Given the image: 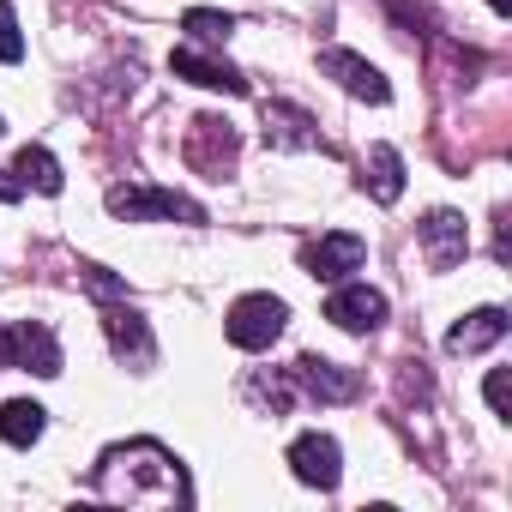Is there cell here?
<instances>
[{
  "mask_svg": "<svg viewBox=\"0 0 512 512\" xmlns=\"http://www.w3.org/2000/svg\"><path fill=\"white\" fill-rule=\"evenodd\" d=\"M91 488L115 506H193L187 470L163 440H127L109 446L91 470Z\"/></svg>",
  "mask_w": 512,
  "mask_h": 512,
  "instance_id": "6da1fadb",
  "label": "cell"
},
{
  "mask_svg": "<svg viewBox=\"0 0 512 512\" xmlns=\"http://www.w3.org/2000/svg\"><path fill=\"white\" fill-rule=\"evenodd\" d=\"M103 205L115 211V217H127V223H205V205L199 199H187V193H175V187H145V181H133V187H109L103 193Z\"/></svg>",
  "mask_w": 512,
  "mask_h": 512,
  "instance_id": "7a4b0ae2",
  "label": "cell"
},
{
  "mask_svg": "<svg viewBox=\"0 0 512 512\" xmlns=\"http://www.w3.org/2000/svg\"><path fill=\"white\" fill-rule=\"evenodd\" d=\"M284 326H290V308H284V296H266V290L241 296L229 308V320H223V332H229L235 350H272L284 338Z\"/></svg>",
  "mask_w": 512,
  "mask_h": 512,
  "instance_id": "3957f363",
  "label": "cell"
},
{
  "mask_svg": "<svg viewBox=\"0 0 512 512\" xmlns=\"http://www.w3.org/2000/svg\"><path fill=\"white\" fill-rule=\"evenodd\" d=\"M362 260H368V241L350 235V229H332V235L302 247V272L320 278V284H344L350 272H362Z\"/></svg>",
  "mask_w": 512,
  "mask_h": 512,
  "instance_id": "277c9868",
  "label": "cell"
},
{
  "mask_svg": "<svg viewBox=\"0 0 512 512\" xmlns=\"http://www.w3.org/2000/svg\"><path fill=\"white\" fill-rule=\"evenodd\" d=\"M290 470H296V482H308V488H320V494H332L338 488V476H344V452H338V440L332 434H296L290 440Z\"/></svg>",
  "mask_w": 512,
  "mask_h": 512,
  "instance_id": "5b68a950",
  "label": "cell"
},
{
  "mask_svg": "<svg viewBox=\"0 0 512 512\" xmlns=\"http://www.w3.org/2000/svg\"><path fill=\"white\" fill-rule=\"evenodd\" d=\"M169 73L175 79H187V85H199V91H223V97H247V79L223 61V55H211V49H199V43H187V49H175L169 55Z\"/></svg>",
  "mask_w": 512,
  "mask_h": 512,
  "instance_id": "8992f818",
  "label": "cell"
},
{
  "mask_svg": "<svg viewBox=\"0 0 512 512\" xmlns=\"http://www.w3.org/2000/svg\"><path fill=\"white\" fill-rule=\"evenodd\" d=\"M326 320H332L338 332L368 338V332H380V320H386V296L368 290V284H338V290L326 296Z\"/></svg>",
  "mask_w": 512,
  "mask_h": 512,
  "instance_id": "52a82bcc",
  "label": "cell"
},
{
  "mask_svg": "<svg viewBox=\"0 0 512 512\" xmlns=\"http://www.w3.org/2000/svg\"><path fill=\"white\" fill-rule=\"evenodd\" d=\"M7 368H25V374H37V380H55V374H61V344H55V332H49L43 320L13 326V332H7Z\"/></svg>",
  "mask_w": 512,
  "mask_h": 512,
  "instance_id": "ba28073f",
  "label": "cell"
},
{
  "mask_svg": "<svg viewBox=\"0 0 512 512\" xmlns=\"http://www.w3.org/2000/svg\"><path fill=\"white\" fill-rule=\"evenodd\" d=\"M416 235H422V253H428L434 272H452L464 253H470V229H464L458 211H428V217L416 223Z\"/></svg>",
  "mask_w": 512,
  "mask_h": 512,
  "instance_id": "9c48e42d",
  "label": "cell"
},
{
  "mask_svg": "<svg viewBox=\"0 0 512 512\" xmlns=\"http://www.w3.org/2000/svg\"><path fill=\"white\" fill-rule=\"evenodd\" d=\"M187 163L205 169L211 181H223V175L235 169V127L217 121V115H199V121H193V139H187Z\"/></svg>",
  "mask_w": 512,
  "mask_h": 512,
  "instance_id": "30bf717a",
  "label": "cell"
},
{
  "mask_svg": "<svg viewBox=\"0 0 512 512\" xmlns=\"http://www.w3.org/2000/svg\"><path fill=\"white\" fill-rule=\"evenodd\" d=\"M290 374H296V386H302L308 398H320V404H350V398L362 392V374L344 368V362H326V356H302Z\"/></svg>",
  "mask_w": 512,
  "mask_h": 512,
  "instance_id": "8fae6325",
  "label": "cell"
},
{
  "mask_svg": "<svg viewBox=\"0 0 512 512\" xmlns=\"http://www.w3.org/2000/svg\"><path fill=\"white\" fill-rule=\"evenodd\" d=\"M320 73H326V79H338V85H344L350 97H362V103H386V97H392L386 73H380L374 61L350 55V49H326V55H320Z\"/></svg>",
  "mask_w": 512,
  "mask_h": 512,
  "instance_id": "7c38bea8",
  "label": "cell"
},
{
  "mask_svg": "<svg viewBox=\"0 0 512 512\" xmlns=\"http://www.w3.org/2000/svg\"><path fill=\"white\" fill-rule=\"evenodd\" d=\"M266 145L272 151H320V127L296 103H266Z\"/></svg>",
  "mask_w": 512,
  "mask_h": 512,
  "instance_id": "4fadbf2b",
  "label": "cell"
},
{
  "mask_svg": "<svg viewBox=\"0 0 512 512\" xmlns=\"http://www.w3.org/2000/svg\"><path fill=\"white\" fill-rule=\"evenodd\" d=\"M103 332H109V344H115V356L121 362H133V368H151L157 362V344H151V326L121 302V308H109L103 314Z\"/></svg>",
  "mask_w": 512,
  "mask_h": 512,
  "instance_id": "5bb4252c",
  "label": "cell"
},
{
  "mask_svg": "<svg viewBox=\"0 0 512 512\" xmlns=\"http://www.w3.org/2000/svg\"><path fill=\"white\" fill-rule=\"evenodd\" d=\"M506 338V308H476V314H464L452 332H446V350L452 356H476V350H488V344H500Z\"/></svg>",
  "mask_w": 512,
  "mask_h": 512,
  "instance_id": "9a60e30c",
  "label": "cell"
},
{
  "mask_svg": "<svg viewBox=\"0 0 512 512\" xmlns=\"http://www.w3.org/2000/svg\"><path fill=\"white\" fill-rule=\"evenodd\" d=\"M362 187H368L380 205H398V199H404V157H398L392 145H374V151H368V175H362Z\"/></svg>",
  "mask_w": 512,
  "mask_h": 512,
  "instance_id": "2e32d148",
  "label": "cell"
},
{
  "mask_svg": "<svg viewBox=\"0 0 512 512\" xmlns=\"http://www.w3.org/2000/svg\"><path fill=\"white\" fill-rule=\"evenodd\" d=\"M49 428V410L31 404V398H13V404H0V440L7 446H37Z\"/></svg>",
  "mask_w": 512,
  "mask_h": 512,
  "instance_id": "e0dca14e",
  "label": "cell"
},
{
  "mask_svg": "<svg viewBox=\"0 0 512 512\" xmlns=\"http://www.w3.org/2000/svg\"><path fill=\"white\" fill-rule=\"evenodd\" d=\"M13 175H19V187H37V193H49V199H55V193L67 187L61 163H55V157H49L43 145H25V151H19V163H13Z\"/></svg>",
  "mask_w": 512,
  "mask_h": 512,
  "instance_id": "ac0fdd59",
  "label": "cell"
},
{
  "mask_svg": "<svg viewBox=\"0 0 512 512\" xmlns=\"http://www.w3.org/2000/svg\"><path fill=\"white\" fill-rule=\"evenodd\" d=\"M181 31L199 43V49H217V43H229V31H235V19L229 13H211V7H193L187 19H181Z\"/></svg>",
  "mask_w": 512,
  "mask_h": 512,
  "instance_id": "d6986e66",
  "label": "cell"
},
{
  "mask_svg": "<svg viewBox=\"0 0 512 512\" xmlns=\"http://www.w3.org/2000/svg\"><path fill=\"white\" fill-rule=\"evenodd\" d=\"M0 61H25V37H19L13 0H0Z\"/></svg>",
  "mask_w": 512,
  "mask_h": 512,
  "instance_id": "ffe728a7",
  "label": "cell"
},
{
  "mask_svg": "<svg viewBox=\"0 0 512 512\" xmlns=\"http://www.w3.org/2000/svg\"><path fill=\"white\" fill-rule=\"evenodd\" d=\"M482 398H488V410H494V416H512V374H506V368H494V374H488V386H482Z\"/></svg>",
  "mask_w": 512,
  "mask_h": 512,
  "instance_id": "44dd1931",
  "label": "cell"
},
{
  "mask_svg": "<svg viewBox=\"0 0 512 512\" xmlns=\"http://www.w3.org/2000/svg\"><path fill=\"white\" fill-rule=\"evenodd\" d=\"M19 193H25L19 181H7V175H0V199H19Z\"/></svg>",
  "mask_w": 512,
  "mask_h": 512,
  "instance_id": "7402d4cb",
  "label": "cell"
},
{
  "mask_svg": "<svg viewBox=\"0 0 512 512\" xmlns=\"http://www.w3.org/2000/svg\"><path fill=\"white\" fill-rule=\"evenodd\" d=\"M0 368H7V326H0Z\"/></svg>",
  "mask_w": 512,
  "mask_h": 512,
  "instance_id": "603a6c76",
  "label": "cell"
},
{
  "mask_svg": "<svg viewBox=\"0 0 512 512\" xmlns=\"http://www.w3.org/2000/svg\"><path fill=\"white\" fill-rule=\"evenodd\" d=\"M488 7H494V13H512V0H488Z\"/></svg>",
  "mask_w": 512,
  "mask_h": 512,
  "instance_id": "cb8c5ba5",
  "label": "cell"
},
{
  "mask_svg": "<svg viewBox=\"0 0 512 512\" xmlns=\"http://www.w3.org/2000/svg\"><path fill=\"white\" fill-rule=\"evenodd\" d=\"M0 133H7V121H0Z\"/></svg>",
  "mask_w": 512,
  "mask_h": 512,
  "instance_id": "d4e9b609",
  "label": "cell"
}]
</instances>
